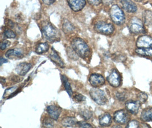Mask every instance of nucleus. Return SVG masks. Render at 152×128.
Returning <instances> with one entry per match:
<instances>
[{
  "label": "nucleus",
  "mask_w": 152,
  "mask_h": 128,
  "mask_svg": "<svg viewBox=\"0 0 152 128\" xmlns=\"http://www.w3.org/2000/svg\"><path fill=\"white\" fill-rule=\"evenodd\" d=\"M74 99L75 101L77 102H82L86 100V97L81 94H77L74 96Z\"/></svg>",
  "instance_id": "nucleus-34"
},
{
  "label": "nucleus",
  "mask_w": 152,
  "mask_h": 128,
  "mask_svg": "<svg viewBox=\"0 0 152 128\" xmlns=\"http://www.w3.org/2000/svg\"><path fill=\"white\" fill-rule=\"evenodd\" d=\"M5 56L8 58H22L23 56V52L20 48H13L9 50L5 54Z\"/></svg>",
  "instance_id": "nucleus-20"
},
{
  "label": "nucleus",
  "mask_w": 152,
  "mask_h": 128,
  "mask_svg": "<svg viewBox=\"0 0 152 128\" xmlns=\"http://www.w3.org/2000/svg\"><path fill=\"white\" fill-rule=\"evenodd\" d=\"M61 78H62L63 85L64 86L67 92L68 93V94H69V97H72L73 92L67 78L65 75H61Z\"/></svg>",
  "instance_id": "nucleus-24"
},
{
  "label": "nucleus",
  "mask_w": 152,
  "mask_h": 128,
  "mask_svg": "<svg viewBox=\"0 0 152 128\" xmlns=\"http://www.w3.org/2000/svg\"><path fill=\"white\" fill-rule=\"evenodd\" d=\"M138 48H152V38L149 35H142L138 38L136 42Z\"/></svg>",
  "instance_id": "nucleus-9"
},
{
  "label": "nucleus",
  "mask_w": 152,
  "mask_h": 128,
  "mask_svg": "<svg viewBox=\"0 0 152 128\" xmlns=\"http://www.w3.org/2000/svg\"><path fill=\"white\" fill-rule=\"evenodd\" d=\"M140 104L138 101L129 100L126 102L125 107L129 112L133 115H136L140 108Z\"/></svg>",
  "instance_id": "nucleus-12"
},
{
  "label": "nucleus",
  "mask_w": 152,
  "mask_h": 128,
  "mask_svg": "<svg viewBox=\"0 0 152 128\" xmlns=\"http://www.w3.org/2000/svg\"><path fill=\"white\" fill-rule=\"evenodd\" d=\"M10 45V42L8 41H4L1 42L0 44V48L2 50H4L5 49H6L8 46H9Z\"/></svg>",
  "instance_id": "nucleus-33"
},
{
  "label": "nucleus",
  "mask_w": 152,
  "mask_h": 128,
  "mask_svg": "<svg viewBox=\"0 0 152 128\" xmlns=\"http://www.w3.org/2000/svg\"><path fill=\"white\" fill-rule=\"evenodd\" d=\"M49 50V45L47 42L41 43L38 44L36 47V53L37 54H43L47 52Z\"/></svg>",
  "instance_id": "nucleus-25"
},
{
  "label": "nucleus",
  "mask_w": 152,
  "mask_h": 128,
  "mask_svg": "<svg viewBox=\"0 0 152 128\" xmlns=\"http://www.w3.org/2000/svg\"><path fill=\"white\" fill-rule=\"evenodd\" d=\"M49 58L59 67L61 68L64 67V62L59 56L58 53L54 49V48H51V52L50 54H49Z\"/></svg>",
  "instance_id": "nucleus-15"
},
{
  "label": "nucleus",
  "mask_w": 152,
  "mask_h": 128,
  "mask_svg": "<svg viewBox=\"0 0 152 128\" xmlns=\"http://www.w3.org/2000/svg\"><path fill=\"white\" fill-rule=\"evenodd\" d=\"M95 29L99 33L109 35L113 32L115 27L111 23H107L103 21H99L95 24Z\"/></svg>",
  "instance_id": "nucleus-6"
},
{
  "label": "nucleus",
  "mask_w": 152,
  "mask_h": 128,
  "mask_svg": "<svg viewBox=\"0 0 152 128\" xmlns=\"http://www.w3.org/2000/svg\"><path fill=\"white\" fill-rule=\"evenodd\" d=\"M43 37L47 40L51 42L57 41L58 39V30L51 23L43 24L41 28Z\"/></svg>",
  "instance_id": "nucleus-2"
},
{
  "label": "nucleus",
  "mask_w": 152,
  "mask_h": 128,
  "mask_svg": "<svg viewBox=\"0 0 152 128\" xmlns=\"http://www.w3.org/2000/svg\"><path fill=\"white\" fill-rule=\"evenodd\" d=\"M4 35L8 38H14L16 37V34L10 29H7L4 31Z\"/></svg>",
  "instance_id": "nucleus-30"
},
{
  "label": "nucleus",
  "mask_w": 152,
  "mask_h": 128,
  "mask_svg": "<svg viewBox=\"0 0 152 128\" xmlns=\"http://www.w3.org/2000/svg\"><path fill=\"white\" fill-rule=\"evenodd\" d=\"M116 97L118 99V100L121 101H124L126 99V96L125 94L124 93H118L116 94Z\"/></svg>",
  "instance_id": "nucleus-35"
},
{
  "label": "nucleus",
  "mask_w": 152,
  "mask_h": 128,
  "mask_svg": "<svg viewBox=\"0 0 152 128\" xmlns=\"http://www.w3.org/2000/svg\"><path fill=\"white\" fill-rule=\"evenodd\" d=\"M135 52L140 55L152 58V48H138L135 50Z\"/></svg>",
  "instance_id": "nucleus-23"
},
{
  "label": "nucleus",
  "mask_w": 152,
  "mask_h": 128,
  "mask_svg": "<svg viewBox=\"0 0 152 128\" xmlns=\"http://www.w3.org/2000/svg\"><path fill=\"white\" fill-rule=\"evenodd\" d=\"M68 4L73 11L78 12L85 7L86 1L84 0H70L68 1Z\"/></svg>",
  "instance_id": "nucleus-14"
},
{
  "label": "nucleus",
  "mask_w": 152,
  "mask_h": 128,
  "mask_svg": "<svg viewBox=\"0 0 152 128\" xmlns=\"http://www.w3.org/2000/svg\"><path fill=\"white\" fill-rule=\"evenodd\" d=\"M111 20L116 25H121L125 22V17L123 10L117 5H113L110 9Z\"/></svg>",
  "instance_id": "nucleus-3"
},
{
  "label": "nucleus",
  "mask_w": 152,
  "mask_h": 128,
  "mask_svg": "<svg viewBox=\"0 0 152 128\" xmlns=\"http://www.w3.org/2000/svg\"><path fill=\"white\" fill-rule=\"evenodd\" d=\"M123 8L129 13H134L137 11V7L136 4L132 1H121Z\"/></svg>",
  "instance_id": "nucleus-16"
},
{
  "label": "nucleus",
  "mask_w": 152,
  "mask_h": 128,
  "mask_svg": "<svg viewBox=\"0 0 152 128\" xmlns=\"http://www.w3.org/2000/svg\"><path fill=\"white\" fill-rule=\"evenodd\" d=\"M151 128V127L145 123H141L140 124V128Z\"/></svg>",
  "instance_id": "nucleus-39"
},
{
  "label": "nucleus",
  "mask_w": 152,
  "mask_h": 128,
  "mask_svg": "<svg viewBox=\"0 0 152 128\" xmlns=\"http://www.w3.org/2000/svg\"><path fill=\"white\" fill-rule=\"evenodd\" d=\"M129 30L133 34L145 33L146 30L142 21L137 17H133L128 24Z\"/></svg>",
  "instance_id": "nucleus-4"
},
{
  "label": "nucleus",
  "mask_w": 152,
  "mask_h": 128,
  "mask_svg": "<svg viewBox=\"0 0 152 128\" xmlns=\"http://www.w3.org/2000/svg\"><path fill=\"white\" fill-rule=\"evenodd\" d=\"M47 112L48 113V115L50 116V118L53 119L54 120H58L59 118L60 115L61 114L62 109L59 107L55 105H49L47 107Z\"/></svg>",
  "instance_id": "nucleus-11"
},
{
  "label": "nucleus",
  "mask_w": 152,
  "mask_h": 128,
  "mask_svg": "<svg viewBox=\"0 0 152 128\" xmlns=\"http://www.w3.org/2000/svg\"><path fill=\"white\" fill-rule=\"evenodd\" d=\"M89 81L91 86L95 88L102 86L105 83L104 77L102 75L98 74H93L91 75L89 78Z\"/></svg>",
  "instance_id": "nucleus-10"
},
{
  "label": "nucleus",
  "mask_w": 152,
  "mask_h": 128,
  "mask_svg": "<svg viewBox=\"0 0 152 128\" xmlns=\"http://www.w3.org/2000/svg\"><path fill=\"white\" fill-rule=\"evenodd\" d=\"M99 121L100 126L103 127H109L112 122V117L110 113H105L99 117Z\"/></svg>",
  "instance_id": "nucleus-17"
},
{
  "label": "nucleus",
  "mask_w": 152,
  "mask_h": 128,
  "mask_svg": "<svg viewBox=\"0 0 152 128\" xmlns=\"http://www.w3.org/2000/svg\"><path fill=\"white\" fill-rule=\"evenodd\" d=\"M54 2H55V0H48V1L43 0V2L45 4L48 5H51V4H53Z\"/></svg>",
  "instance_id": "nucleus-38"
},
{
  "label": "nucleus",
  "mask_w": 152,
  "mask_h": 128,
  "mask_svg": "<svg viewBox=\"0 0 152 128\" xmlns=\"http://www.w3.org/2000/svg\"><path fill=\"white\" fill-rule=\"evenodd\" d=\"M148 96L145 92H140L137 95L138 101L141 104H144L146 102V101L148 100Z\"/></svg>",
  "instance_id": "nucleus-29"
},
{
  "label": "nucleus",
  "mask_w": 152,
  "mask_h": 128,
  "mask_svg": "<svg viewBox=\"0 0 152 128\" xmlns=\"http://www.w3.org/2000/svg\"><path fill=\"white\" fill-rule=\"evenodd\" d=\"M142 20L144 23L147 26L152 25V12L147 10L144 12L142 14Z\"/></svg>",
  "instance_id": "nucleus-21"
},
{
  "label": "nucleus",
  "mask_w": 152,
  "mask_h": 128,
  "mask_svg": "<svg viewBox=\"0 0 152 128\" xmlns=\"http://www.w3.org/2000/svg\"><path fill=\"white\" fill-rule=\"evenodd\" d=\"M32 65L30 63L26 62L21 63L15 67V72L20 76H25L30 71Z\"/></svg>",
  "instance_id": "nucleus-13"
},
{
  "label": "nucleus",
  "mask_w": 152,
  "mask_h": 128,
  "mask_svg": "<svg viewBox=\"0 0 152 128\" xmlns=\"http://www.w3.org/2000/svg\"><path fill=\"white\" fill-rule=\"evenodd\" d=\"M42 125L45 128H53L54 126V120L51 118L46 117L42 122Z\"/></svg>",
  "instance_id": "nucleus-26"
},
{
  "label": "nucleus",
  "mask_w": 152,
  "mask_h": 128,
  "mask_svg": "<svg viewBox=\"0 0 152 128\" xmlns=\"http://www.w3.org/2000/svg\"><path fill=\"white\" fill-rule=\"evenodd\" d=\"M140 118L143 121H152V107H149L144 109L141 112Z\"/></svg>",
  "instance_id": "nucleus-18"
},
{
  "label": "nucleus",
  "mask_w": 152,
  "mask_h": 128,
  "mask_svg": "<svg viewBox=\"0 0 152 128\" xmlns=\"http://www.w3.org/2000/svg\"><path fill=\"white\" fill-rule=\"evenodd\" d=\"M71 46L77 55L83 59L86 58L90 53V48L85 41L76 38L71 42Z\"/></svg>",
  "instance_id": "nucleus-1"
},
{
  "label": "nucleus",
  "mask_w": 152,
  "mask_h": 128,
  "mask_svg": "<svg viewBox=\"0 0 152 128\" xmlns=\"http://www.w3.org/2000/svg\"><path fill=\"white\" fill-rule=\"evenodd\" d=\"M80 115L84 119L87 120L90 119L92 116V112L88 109H84L80 112Z\"/></svg>",
  "instance_id": "nucleus-27"
},
{
  "label": "nucleus",
  "mask_w": 152,
  "mask_h": 128,
  "mask_svg": "<svg viewBox=\"0 0 152 128\" xmlns=\"http://www.w3.org/2000/svg\"><path fill=\"white\" fill-rule=\"evenodd\" d=\"M107 80L113 87H119L121 83V78L120 73L116 69H113L107 77Z\"/></svg>",
  "instance_id": "nucleus-8"
},
{
  "label": "nucleus",
  "mask_w": 152,
  "mask_h": 128,
  "mask_svg": "<svg viewBox=\"0 0 152 128\" xmlns=\"http://www.w3.org/2000/svg\"><path fill=\"white\" fill-rule=\"evenodd\" d=\"M128 111L124 109L119 110L115 112L113 115V119L115 121L120 124H125L129 122L130 119V115Z\"/></svg>",
  "instance_id": "nucleus-7"
},
{
  "label": "nucleus",
  "mask_w": 152,
  "mask_h": 128,
  "mask_svg": "<svg viewBox=\"0 0 152 128\" xmlns=\"http://www.w3.org/2000/svg\"><path fill=\"white\" fill-rule=\"evenodd\" d=\"M0 61H1V65H2L4 63H7V59H4V58H2V57H1V60H0Z\"/></svg>",
  "instance_id": "nucleus-40"
},
{
  "label": "nucleus",
  "mask_w": 152,
  "mask_h": 128,
  "mask_svg": "<svg viewBox=\"0 0 152 128\" xmlns=\"http://www.w3.org/2000/svg\"><path fill=\"white\" fill-rule=\"evenodd\" d=\"M140 123L136 120H132L128 123L126 128H139Z\"/></svg>",
  "instance_id": "nucleus-31"
},
{
  "label": "nucleus",
  "mask_w": 152,
  "mask_h": 128,
  "mask_svg": "<svg viewBox=\"0 0 152 128\" xmlns=\"http://www.w3.org/2000/svg\"><path fill=\"white\" fill-rule=\"evenodd\" d=\"M77 125L79 128H94L90 124L85 121L77 122Z\"/></svg>",
  "instance_id": "nucleus-32"
},
{
  "label": "nucleus",
  "mask_w": 152,
  "mask_h": 128,
  "mask_svg": "<svg viewBox=\"0 0 152 128\" xmlns=\"http://www.w3.org/2000/svg\"><path fill=\"white\" fill-rule=\"evenodd\" d=\"M125 58H126L125 56L123 55H115V57L113 59V61H125Z\"/></svg>",
  "instance_id": "nucleus-36"
},
{
  "label": "nucleus",
  "mask_w": 152,
  "mask_h": 128,
  "mask_svg": "<svg viewBox=\"0 0 152 128\" xmlns=\"http://www.w3.org/2000/svg\"><path fill=\"white\" fill-rule=\"evenodd\" d=\"M20 87L15 86L14 87H12L10 88L7 89L5 93L4 94V98H9L11 97H13L14 96L16 93L18 92L19 91V89H20Z\"/></svg>",
  "instance_id": "nucleus-22"
},
{
  "label": "nucleus",
  "mask_w": 152,
  "mask_h": 128,
  "mask_svg": "<svg viewBox=\"0 0 152 128\" xmlns=\"http://www.w3.org/2000/svg\"></svg>",
  "instance_id": "nucleus-42"
},
{
  "label": "nucleus",
  "mask_w": 152,
  "mask_h": 128,
  "mask_svg": "<svg viewBox=\"0 0 152 128\" xmlns=\"http://www.w3.org/2000/svg\"><path fill=\"white\" fill-rule=\"evenodd\" d=\"M88 2L90 4V5H98L102 3V1L99 0H93V1H88Z\"/></svg>",
  "instance_id": "nucleus-37"
},
{
  "label": "nucleus",
  "mask_w": 152,
  "mask_h": 128,
  "mask_svg": "<svg viewBox=\"0 0 152 128\" xmlns=\"http://www.w3.org/2000/svg\"><path fill=\"white\" fill-rule=\"evenodd\" d=\"M91 99L100 105H103L107 102V97L104 91L97 88H93L90 90Z\"/></svg>",
  "instance_id": "nucleus-5"
},
{
  "label": "nucleus",
  "mask_w": 152,
  "mask_h": 128,
  "mask_svg": "<svg viewBox=\"0 0 152 128\" xmlns=\"http://www.w3.org/2000/svg\"><path fill=\"white\" fill-rule=\"evenodd\" d=\"M77 121L76 118L73 117H66L63 118L62 120V124L64 127H74L77 125Z\"/></svg>",
  "instance_id": "nucleus-19"
},
{
  "label": "nucleus",
  "mask_w": 152,
  "mask_h": 128,
  "mask_svg": "<svg viewBox=\"0 0 152 128\" xmlns=\"http://www.w3.org/2000/svg\"><path fill=\"white\" fill-rule=\"evenodd\" d=\"M111 128H122V127H121L119 126V125H115V126L112 127Z\"/></svg>",
  "instance_id": "nucleus-41"
},
{
  "label": "nucleus",
  "mask_w": 152,
  "mask_h": 128,
  "mask_svg": "<svg viewBox=\"0 0 152 128\" xmlns=\"http://www.w3.org/2000/svg\"><path fill=\"white\" fill-rule=\"evenodd\" d=\"M63 31L66 32V33H70L71 31H73L74 30V26L73 25L67 20H66L64 23H63Z\"/></svg>",
  "instance_id": "nucleus-28"
}]
</instances>
